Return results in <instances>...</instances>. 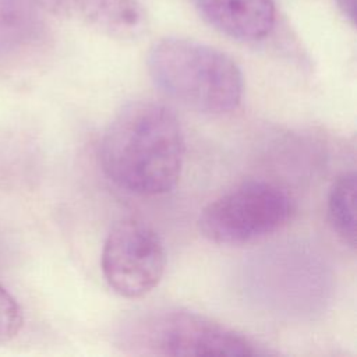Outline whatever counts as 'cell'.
Instances as JSON below:
<instances>
[{"mask_svg":"<svg viewBox=\"0 0 357 357\" xmlns=\"http://www.w3.org/2000/svg\"><path fill=\"white\" fill-rule=\"evenodd\" d=\"M99 163L119 188L160 195L180 180L185 139L177 116L153 100H135L113 117L99 142Z\"/></svg>","mask_w":357,"mask_h":357,"instance_id":"6da1fadb","label":"cell"},{"mask_svg":"<svg viewBox=\"0 0 357 357\" xmlns=\"http://www.w3.org/2000/svg\"><path fill=\"white\" fill-rule=\"evenodd\" d=\"M194 4L209 25L241 42L262 40L276 22L273 0H194Z\"/></svg>","mask_w":357,"mask_h":357,"instance_id":"8992f818","label":"cell"},{"mask_svg":"<svg viewBox=\"0 0 357 357\" xmlns=\"http://www.w3.org/2000/svg\"><path fill=\"white\" fill-rule=\"evenodd\" d=\"M102 273L121 297L139 298L162 280L166 250L159 233L145 220L126 216L110 227L102 250Z\"/></svg>","mask_w":357,"mask_h":357,"instance_id":"5b68a950","label":"cell"},{"mask_svg":"<svg viewBox=\"0 0 357 357\" xmlns=\"http://www.w3.org/2000/svg\"><path fill=\"white\" fill-rule=\"evenodd\" d=\"M60 4L110 36L132 38L144 26V14L134 0H60Z\"/></svg>","mask_w":357,"mask_h":357,"instance_id":"52a82bcc","label":"cell"},{"mask_svg":"<svg viewBox=\"0 0 357 357\" xmlns=\"http://www.w3.org/2000/svg\"><path fill=\"white\" fill-rule=\"evenodd\" d=\"M24 325V314L14 296L0 284V346L11 342Z\"/></svg>","mask_w":357,"mask_h":357,"instance_id":"30bf717a","label":"cell"},{"mask_svg":"<svg viewBox=\"0 0 357 357\" xmlns=\"http://www.w3.org/2000/svg\"><path fill=\"white\" fill-rule=\"evenodd\" d=\"M146 66L160 92L195 112L225 114L241 102L244 79L240 67L209 45L163 38L149 49Z\"/></svg>","mask_w":357,"mask_h":357,"instance_id":"7a4b0ae2","label":"cell"},{"mask_svg":"<svg viewBox=\"0 0 357 357\" xmlns=\"http://www.w3.org/2000/svg\"><path fill=\"white\" fill-rule=\"evenodd\" d=\"M119 344L146 356H257L264 351L247 336L201 314L180 308H155L127 319Z\"/></svg>","mask_w":357,"mask_h":357,"instance_id":"3957f363","label":"cell"},{"mask_svg":"<svg viewBox=\"0 0 357 357\" xmlns=\"http://www.w3.org/2000/svg\"><path fill=\"white\" fill-rule=\"evenodd\" d=\"M291 212L293 201L282 187L248 180L211 201L199 213L198 230L215 244H243L279 230Z\"/></svg>","mask_w":357,"mask_h":357,"instance_id":"277c9868","label":"cell"},{"mask_svg":"<svg viewBox=\"0 0 357 357\" xmlns=\"http://www.w3.org/2000/svg\"><path fill=\"white\" fill-rule=\"evenodd\" d=\"M337 4L343 13V15L354 24V0H337Z\"/></svg>","mask_w":357,"mask_h":357,"instance_id":"8fae6325","label":"cell"},{"mask_svg":"<svg viewBox=\"0 0 357 357\" xmlns=\"http://www.w3.org/2000/svg\"><path fill=\"white\" fill-rule=\"evenodd\" d=\"M42 28L39 0H0V63L28 50L39 39Z\"/></svg>","mask_w":357,"mask_h":357,"instance_id":"ba28073f","label":"cell"},{"mask_svg":"<svg viewBox=\"0 0 357 357\" xmlns=\"http://www.w3.org/2000/svg\"><path fill=\"white\" fill-rule=\"evenodd\" d=\"M356 190L354 172L340 174L328 195V220L332 230L349 247H356Z\"/></svg>","mask_w":357,"mask_h":357,"instance_id":"9c48e42d","label":"cell"}]
</instances>
